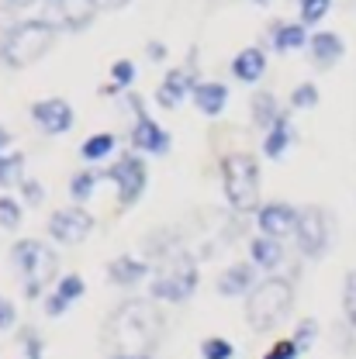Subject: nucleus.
<instances>
[{
    "instance_id": "2",
    "label": "nucleus",
    "mask_w": 356,
    "mask_h": 359,
    "mask_svg": "<svg viewBox=\"0 0 356 359\" xmlns=\"http://www.w3.org/2000/svg\"><path fill=\"white\" fill-rule=\"evenodd\" d=\"M294 308V287L284 276H267L246 297V321L253 332H273Z\"/></svg>"
},
{
    "instance_id": "24",
    "label": "nucleus",
    "mask_w": 356,
    "mask_h": 359,
    "mask_svg": "<svg viewBox=\"0 0 356 359\" xmlns=\"http://www.w3.org/2000/svg\"><path fill=\"white\" fill-rule=\"evenodd\" d=\"M107 152H114V135H107V132L90 135L87 142L80 145V156H84L87 163H100Z\"/></svg>"
},
{
    "instance_id": "43",
    "label": "nucleus",
    "mask_w": 356,
    "mask_h": 359,
    "mask_svg": "<svg viewBox=\"0 0 356 359\" xmlns=\"http://www.w3.org/2000/svg\"><path fill=\"white\" fill-rule=\"evenodd\" d=\"M0 4H7V7H28V4H35V0H0Z\"/></svg>"
},
{
    "instance_id": "9",
    "label": "nucleus",
    "mask_w": 356,
    "mask_h": 359,
    "mask_svg": "<svg viewBox=\"0 0 356 359\" xmlns=\"http://www.w3.org/2000/svg\"><path fill=\"white\" fill-rule=\"evenodd\" d=\"M128 104H132V111L138 114L135 118V128H132V145L138 152H152V156H166L170 152V132H163L149 114H145V107H142V100L128 93Z\"/></svg>"
},
{
    "instance_id": "17",
    "label": "nucleus",
    "mask_w": 356,
    "mask_h": 359,
    "mask_svg": "<svg viewBox=\"0 0 356 359\" xmlns=\"http://www.w3.org/2000/svg\"><path fill=\"white\" fill-rule=\"evenodd\" d=\"M190 97H194V104H197L201 114L218 118L225 111V104H228V87H225V83H215V80H204V83H197V87L190 90Z\"/></svg>"
},
{
    "instance_id": "19",
    "label": "nucleus",
    "mask_w": 356,
    "mask_h": 359,
    "mask_svg": "<svg viewBox=\"0 0 356 359\" xmlns=\"http://www.w3.org/2000/svg\"><path fill=\"white\" fill-rule=\"evenodd\" d=\"M308 45H312V59L322 69L336 66V62L343 59V52H346V45H343V39H339L336 32H318V35H312Z\"/></svg>"
},
{
    "instance_id": "10",
    "label": "nucleus",
    "mask_w": 356,
    "mask_h": 359,
    "mask_svg": "<svg viewBox=\"0 0 356 359\" xmlns=\"http://www.w3.org/2000/svg\"><path fill=\"white\" fill-rule=\"evenodd\" d=\"M90 231H93V218L84 208H62L48 218V235L59 245H80Z\"/></svg>"
},
{
    "instance_id": "33",
    "label": "nucleus",
    "mask_w": 356,
    "mask_h": 359,
    "mask_svg": "<svg viewBox=\"0 0 356 359\" xmlns=\"http://www.w3.org/2000/svg\"><path fill=\"white\" fill-rule=\"evenodd\" d=\"M14 28H18V21H14L11 7H7V4H0V59H4V52H7V42H11Z\"/></svg>"
},
{
    "instance_id": "30",
    "label": "nucleus",
    "mask_w": 356,
    "mask_h": 359,
    "mask_svg": "<svg viewBox=\"0 0 356 359\" xmlns=\"http://www.w3.org/2000/svg\"><path fill=\"white\" fill-rule=\"evenodd\" d=\"M332 0H301V25H318L329 14Z\"/></svg>"
},
{
    "instance_id": "45",
    "label": "nucleus",
    "mask_w": 356,
    "mask_h": 359,
    "mask_svg": "<svg viewBox=\"0 0 356 359\" xmlns=\"http://www.w3.org/2000/svg\"><path fill=\"white\" fill-rule=\"evenodd\" d=\"M256 4H270V0H256Z\"/></svg>"
},
{
    "instance_id": "35",
    "label": "nucleus",
    "mask_w": 356,
    "mask_h": 359,
    "mask_svg": "<svg viewBox=\"0 0 356 359\" xmlns=\"http://www.w3.org/2000/svg\"><path fill=\"white\" fill-rule=\"evenodd\" d=\"M343 311H346V321L356 328V269L346 276V290H343Z\"/></svg>"
},
{
    "instance_id": "41",
    "label": "nucleus",
    "mask_w": 356,
    "mask_h": 359,
    "mask_svg": "<svg viewBox=\"0 0 356 359\" xmlns=\"http://www.w3.org/2000/svg\"><path fill=\"white\" fill-rule=\"evenodd\" d=\"M97 4V11H118V7H125L128 0H93Z\"/></svg>"
},
{
    "instance_id": "14",
    "label": "nucleus",
    "mask_w": 356,
    "mask_h": 359,
    "mask_svg": "<svg viewBox=\"0 0 356 359\" xmlns=\"http://www.w3.org/2000/svg\"><path fill=\"white\" fill-rule=\"evenodd\" d=\"M215 287H218L222 297H242V294L249 297L253 287H256V266H253V263H235V266H228L222 276H218Z\"/></svg>"
},
{
    "instance_id": "22",
    "label": "nucleus",
    "mask_w": 356,
    "mask_h": 359,
    "mask_svg": "<svg viewBox=\"0 0 356 359\" xmlns=\"http://www.w3.org/2000/svg\"><path fill=\"white\" fill-rule=\"evenodd\" d=\"M287 145H291V128H287V118L280 114V118L273 121V128L267 132V142H263V152H267L270 159H280V156L287 152Z\"/></svg>"
},
{
    "instance_id": "31",
    "label": "nucleus",
    "mask_w": 356,
    "mask_h": 359,
    "mask_svg": "<svg viewBox=\"0 0 356 359\" xmlns=\"http://www.w3.org/2000/svg\"><path fill=\"white\" fill-rule=\"evenodd\" d=\"M132 80H135V62L132 59H118V62L111 66V83H114V90L132 87Z\"/></svg>"
},
{
    "instance_id": "42",
    "label": "nucleus",
    "mask_w": 356,
    "mask_h": 359,
    "mask_svg": "<svg viewBox=\"0 0 356 359\" xmlns=\"http://www.w3.org/2000/svg\"><path fill=\"white\" fill-rule=\"evenodd\" d=\"M149 55H152V59H163V55H166V48H163L159 42H149Z\"/></svg>"
},
{
    "instance_id": "4",
    "label": "nucleus",
    "mask_w": 356,
    "mask_h": 359,
    "mask_svg": "<svg viewBox=\"0 0 356 359\" xmlns=\"http://www.w3.org/2000/svg\"><path fill=\"white\" fill-rule=\"evenodd\" d=\"M11 263L21 273V280H25V297H32V301L42 297L45 283L55 280V269H59L55 252H52L45 242H39V238H21V242H14Z\"/></svg>"
},
{
    "instance_id": "7",
    "label": "nucleus",
    "mask_w": 356,
    "mask_h": 359,
    "mask_svg": "<svg viewBox=\"0 0 356 359\" xmlns=\"http://www.w3.org/2000/svg\"><path fill=\"white\" fill-rule=\"evenodd\" d=\"M294 238H298V249L305 256L318 259L325 249H329V238H332V222L322 208H301L298 211V228H294Z\"/></svg>"
},
{
    "instance_id": "29",
    "label": "nucleus",
    "mask_w": 356,
    "mask_h": 359,
    "mask_svg": "<svg viewBox=\"0 0 356 359\" xmlns=\"http://www.w3.org/2000/svg\"><path fill=\"white\" fill-rule=\"evenodd\" d=\"M21 224V204L14 201V197H0V228H7V231H14Z\"/></svg>"
},
{
    "instance_id": "5",
    "label": "nucleus",
    "mask_w": 356,
    "mask_h": 359,
    "mask_svg": "<svg viewBox=\"0 0 356 359\" xmlns=\"http://www.w3.org/2000/svg\"><path fill=\"white\" fill-rule=\"evenodd\" d=\"M222 183L225 197L235 211H256L260 208V163L246 152L225 156L222 159Z\"/></svg>"
},
{
    "instance_id": "11",
    "label": "nucleus",
    "mask_w": 356,
    "mask_h": 359,
    "mask_svg": "<svg viewBox=\"0 0 356 359\" xmlns=\"http://www.w3.org/2000/svg\"><path fill=\"white\" fill-rule=\"evenodd\" d=\"M45 11H48V21L55 28H62V32H84L90 21H93L97 4L93 0H48Z\"/></svg>"
},
{
    "instance_id": "34",
    "label": "nucleus",
    "mask_w": 356,
    "mask_h": 359,
    "mask_svg": "<svg viewBox=\"0 0 356 359\" xmlns=\"http://www.w3.org/2000/svg\"><path fill=\"white\" fill-rule=\"evenodd\" d=\"M318 104V87L315 83H298L291 93V107H315Z\"/></svg>"
},
{
    "instance_id": "38",
    "label": "nucleus",
    "mask_w": 356,
    "mask_h": 359,
    "mask_svg": "<svg viewBox=\"0 0 356 359\" xmlns=\"http://www.w3.org/2000/svg\"><path fill=\"white\" fill-rule=\"evenodd\" d=\"M21 190H25V201H28L32 208H39V204L45 201V190H42V183H39V180H25V183H21Z\"/></svg>"
},
{
    "instance_id": "1",
    "label": "nucleus",
    "mask_w": 356,
    "mask_h": 359,
    "mask_svg": "<svg viewBox=\"0 0 356 359\" xmlns=\"http://www.w3.org/2000/svg\"><path fill=\"white\" fill-rule=\"evenodd\" d=\"M163 339V311L145 301L128 297L104 321L100 342L111 359H152V349Z\"/></svg>"
},
{
    "instance_id": "28",
    "label": "nucleus",
    "mask_w": 356,
    "mask_h": 359,
    "mask_svg": "<svg viewBox=\"0 0 356 359\" xmlns=\"http://www.w3.org/2000/svg\"><path fill=\"white\" fill-rule=\"evenodd\" d=\"M201 356L204 359H232L235 356V346L222 339V335H211V339H204L201 342Z\"/></svg>"
},
{
    "instance_id": "21",
    "label": "nucleus",
    "mask_w": 356,
    "mask_h": 359,
    "mask_svg": "<svg viewBox=\"0 0 356 359\" xmlns=\"http://www.w3.org/2000/svg\"><path fill=\"white\" fill-rule=\"evenodd\" d=\"M308 32H305V25H277L273 28V48H280V52H294V48H301V45H308Z\"/></svg>"
},
{
    "instance_id": "36",
    "label": "nucleus",
    "mask_w": 356,
    "mask_h": 359,
    "mask_svg": "<svg viewBox=\"0 0 356 359\" xmlns=\"http://www.w3.org/2000/svg\"><path fill=\"white\" fill-rule=\"evenodd\" d=\"M298 356H301V349L294 346V339H280V342L270 346V353L263 359H298Z\"/></svg>"
},
{
    "instance_id": "18",
    "label": "nucleus",
    "mask_w": 356,
    "mask_h": 359,
    "mask_svg": "<svg viewBox=\"0 0 356 359\" xmlns=\"http://www.w3.org/2000/svg\"><path fill=\"white\" fill-rule=\"evenodd\" d=\"M145 276H149V263H142L135 256H118V259L107 263V280L118 283V287H135Z\"/></svg>"
},
{
    "instance_id": "37",
    "label": "nucleus",
    "mask_w": 356,
    "mask_h": 359,
    "mask_svg": "<svg viewBox=\"0 0 356 359\" xmlns=\"http://www.w3.org/2000/svg\"><path fill=\"white\" fill-rule=\"evenodd\" d=\"M21 342H25V359H42V353H45V349H42V339H39L32 328L21 335Z\"/></svg>"
},
{
    "instance_id": "15",
    "label": "nucleus",
    "mask_w": 356,
    "mask_h": 359,
    "mask_svg": "<svg viewBox=\"0 0 356 359\" xmlns=\"http://www.w3.org/2000/svg\"><path fill=\"white\" fill-rule=\"evenodd\" d=\"M194 76H190V69H170L166 76H163V83L156 90V104L159 107H166V111H173L180 100L187 97V90H194Z\"/></svg>"
},
{
    "instance_id": "25",
    "label": "nucleus",
    "mask_w": 356,
    "mask_h": 359,
    "mask_svg": "<svg viewBox=\"0 0 356 359\" xmlns=\"http://www.w3.org/2000/svg\"><path fill=\"white\" fill-rule=\"evenodd\" d=\"M253 118H256V125H260V128H273V121H277V118H280V114H277V97H273V93H256V97H253Z\"/></svg>"
},
{
    "instance_id": "44",
    "label": "nucleus",
    "mask_w": 356,
    "mask_h": 359,
    "mask_svg": "<svg viewBox=\"0 0 356 359\" xmlns=\"http://www.w3.org/2000/svg\"><path fill=\"white\" fill-rule=\"evenodd\" d=\"M7 142H11V135H7V128L0 125V149H7Z\"/></svg>"
},
{
    "instance_id": "20",
    "label": "nucleus",
    "mask_w": 356,
    "mask_h": 359,
    "mask_svg": "<svg viewBox=\"0 0 356 359\" xmlns=\"http://www.w3.org/2000/svg\"><path fill=\"white\" fill-rule=\"evenodd\" d=\"M249 259H253V266H260V269H277L284 263V242L267 238V235H256L249 242Z\"/></svg>"
},
{
    "instance_id": "26",
    "label": "nucleus",
    "mask_w": 356,
    "mask_h": 359,
    "mask_svg": "<svg viewBox=\"0 0 356 359\" xmlns=\"http://www.w3.org/2000/svg\"><path fill=\"white\" fill-rule=\"evenodd\" d=\"M97 173H93V170H84V173H77V177H73V183H70V194H73V201H77V204H84V201H90V194H93V190H97Z\"/></svg>"
},
{
    "instance_id": "32",
    "label": "nucleus",
    "mask_w": 356,
    "mask_h": 359,
    "mask_svg": "<svg viewBox=\"0 0 356 359\" xmlns=\"http://www.w3.org/2000/svg\"><path fill=\"white\" fill-rule=\"evenodd\" d=\"M315 339H318V321H315V318H305V321L298 325V332H294V346H298L301 353H308Z\"/></svg>"
},
{
    "instance_id": "27",
    "label": "nucleus",
    "mask_w": 356,
    "mask_h": 359,
    "mask_svg": "<svg viewBox=\"0 0 356 359\" xmlns=\"http://www.w3.org/2000/svg\"><path fill=\"white\" fill-rule=\"evenodd\" d=\"M84 290H87V283H84V276H77V273H70V276H62V280L55 283V294H59L66 304L80 301V297H84Z\"/></svg>"
},
{
    "instance_id": "23",
    "label": "nucleus",
    "mask_w": 356,
    "mask_h": 359,
    "mask_svg": "<svg viewBox=\"0 0 356 359\" xmlns=\"http://www.w3.org/2000/svg\"><path fill=\"white\" fill-rule=\"evenodd\" d=\"M25 156L21 152H0V187H18V183H25Z\"/></svg>"
},
{
    "instance_id": "16",
    "label": "nucleus",
    "mask_w": 356,
    "mask_h": 359,
    "mask_svg": "<svg viewBox=\"0 0 356 359\" xmlns=\"http://www.w3.org/2000/svg\"><path fill=\"white\" fill-rule=\"evenodd\" d=\"M263 73H267V52L256 48V45L242 48V52L232 59V76H235L239 83H256Z\"/></svg>"
},
{
    "instance_id": "3",
    "label": "nucleus",
    "mask_w": 356,
    "mask_h": 359,
    "mask_svg": "<svg viewBox=\"0 0 356 359\" xmlns=\"http://www.w3.org/2000/svg\"><path fill=\"white\" fill-rule=\"evenodd\" d=\"M194 290H197V263H194V256L183 252V249H166L159 266L152 269V283H149L152 301L180 304Z\"/></svg>"
},
{
    "instance_id": "13",
    "label": "nucleus",
    "mask_w": 356,
    "mask_h": 359,
    "mask_svg": "<svg viewBox=\"0 0 356 359\" xmlns=\"http://www.w3.org/2000/svg\"><path fill=\"white\" fill-rule=\"evenodd\" d=\"M256 224H260V231L267 235V238H287V235H294V228H298V211L291 208V204H280V201H273L267 208H260V215H256Z\"/></svg>"
},
{
    "instance_id": "6",
    "label": "nucleus",
    "mask_w": 356,
    "mask_h": 359,
    "mask_svg": "<svg viewBox=\"0 0 356 359\" xmlns=\"http://www.w3.org/2000/svg\"><path fill=\"white\" fill-rule=\"evenodd\" d=\"M55 35H59V28H55L48 18H39V21H21V25L14 28L11 42H7L4 62H7L11 69H28V66H35L45 52L52 48Z\"/></svg>"
},
{
    "instance_id": "39",
    "label": "nucleus",
    "mask_w": 356,
    "mask_h": 359,
    "mask_svg": "<svg viewBox=\"0 0 356 359\" xmlns=\"http://www.w3.org/2000/svg\"><path fill=\"white\" fill-rule=\"evenodd\" d=\"M14 321H18V311H14V304L0 294V332H7V328H14Z\"/></svg>"
},
{
    "instance_id": "40",
    "label": "nucleus",
    "mask_w": 356,
    "mask_h": 359,
    "mask_svg": "<svg viewBox=\"0 0 356 359\" xmlns=\"http://www.w3.org/2000/svg\"><path fill=\"white\" fill-rule=\"evenodd\" d=\"M66 311H70V304H66L59 294H52V297L45 301V314H48V318H59V314H66Z\"/></svg>"
},
{
    "instance_id": "12",
    "label": "nucleus",
    "mask_w": 356,
    "mask_h": 359,
    "mask_svg": "<svg viewBox=\"0 0 356 359\" xmlns=\"http://www.w3.org/2000/svg\"><path fill=\"white\" fill-rule=\"evenodd\" d=\"M32 121L45 135H62L73 128V107L62 97H45L39 104H32Z\"/></svg>"
},
{
    "instance_id": "8",
    "label": "nucleus",
    "mask_w": 356,
    "mask_h": 359,
    "mask_svg": "<svg viewBox=\"0 0 356 359\" xmlns=\"http://www.w3.org/2000/svg\"><path fill=\"white\" fill-rule=\"evenodd\" d=\"M111 180H114V187H118L121 208H132L135 201L145 194L149 173H145V163H142L138 156H121V159L111 166Z\"/></svg>"
}]
</instances>
